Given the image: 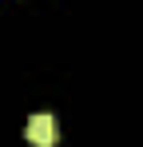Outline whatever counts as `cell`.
Masks as SVG:
<instances>
[{"label":"cell","mask_w":143,"mask_h":147,"mask_svg":"<svg viewBox=\"0 0 143 147\" xmlns=\"http://www.w3.org/2000/svg\"><path fill=\"white\" fill-rule=\"evenodd\" d=\"M24 135H28L36 147H52V143H56V115H52V111H36V115H28Z\"/></svg>","instance_id":"obj_1"}]
</instances>
